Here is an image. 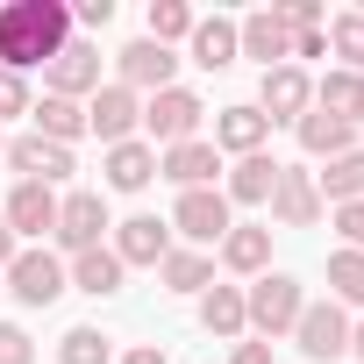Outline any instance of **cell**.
I'll list each match as a JSON object with an SVG mask.
<instances>
[{"label":"cell","instance_id":"cell-42","mask_svg":"<svg viewBox=\"0 0 364 364\" xmlns=\"http://www.w3.org/2000/svg\"><path fill=\"white\" fill-rule=\"evenodd\" d=\"M350 350H357V357H364V321H357V328H350Z\"/></svg>","mask_w":364,"mask_h":364},{"label":"cell","instance_id":"cell-28","mask_svg":"<svg viewBox=\"0 0 364 364\" xmlns=\"http://www.w3.org/2000/svg\"><path fill=\"white\" fill-rule=\"evenodd\" d=\"M314 107L336 114V122H357V114H364V79H357V72H328V79L314 86Z\"/></svg>","mask_w":364,"mask_h":364},{"label":"cell","instance_id":"cell-30","mask_svg":"<svg viewBox=\"0 0 364 364\" xmlns=\"http://www.w3.org/2000/svg\"><path fill=\"white\" fill-rule=\"evenodd\" d=\"M328 293H336V307H364V250L328 257Z\"/></svg>","mask_w":364,"mask_h":364},{"label":"cell","instance_id":"cell-2","mask_svg":"<svg viewBox=\"0 0 364 364\" xmlns=\"http://www.w3.org/2000/svg\"><path fill=\"white\" fill-rule=\"evenodd\" d=\"M300 307H307V293H300V279H286V272H264V279L243 293V314H250L257 336H293Z\"/></svg>","mask_w":364,"mask_h":364},{"label":"cell","instance_id":"cell-12","mask_svg":"<svg viewBox=\"0 0 364 364\" xmlns=\"http://www.w3.org/2000/svg\"><path fill=\"white\" fill-rule=\"evenodd\" d=\"M114 65H122V79H114V86H129V93H164V86H171V72H178V58H171L164 43H150V36H136L129 50H114Z\"/></svg>","mask_w":364,"mask_h":364},{"label":"cell","instance_id":"cell-10","mask_svg":"<svg viewBox=\"0 0 364 364\" xmlns=\"http://www.w3.org/2000/svg\"><path fill=\"white\" fill-rule=\"evenodd\" d=\"M107 229H114V222H107V200H100V193H72V200H58V229H50V236H58L72 257H79V250H100Z\"/></svg>","mask_w":364,"mask_h":364},{"label":"cell","instance_id":"cell-36","mask_svg":"<svg viewBox=\"0 0 364 364\" xmlns=\"http://www.w3.org/2000/svg\"><path fill=\"white\" fill-rule=\"evenodd\" d=\"M8 114H29V86L15 72H0V122H8Z\"/></svg>","mask_w":364,"mask_h":364},{"label":"cell","instance_id":"cell-15","mask_svg":"<svg viewBox=\"0 0 364 364\" xmlns=\"http://www.w3.org/2000/svg\"><path fill=\"white\" fill-rule=\"evenodd\" d=\"M43 72H50V93H58V100L100 93V50H93V43H65V50H58Z\"/></svg>","mask_w":364,"mask_h":364},{"label":"cell","instance_id":"cell-16","mask_svg":"<svg viewBox=\"0 0 364 364\" xmlns=\"http://www.w3.org/2000/svg\"><path fill=\"white\" fill-rule=\"evenodd\" d=\"M114 257H122V272L129 264H164V250H171V229L157 222V215H129L122 229H114V243H107Z\"/></svg>","mask_w":364,"mask_h":364},{"label":"cell","instance_id":"cell-41","mask_svg":"<svg viewBox=\"0 0 364 364\" xmlns=\"http://www.w3.org/2000/svg\"><path fill=\"white\" fill-rule=\"evenodd\" d=\"M15 250H22V243H15V229H8V215H0V272L15 264Z\"/></svg>","mask_w":364,"mask_h":364},{"label":"cell","instance_id":"cell-26","mask_svg":"<svg viewBox=\"0 0 364 364\" xmlns=\"http://www.w3.org/2000/svg\"><path fill=\"white\" fill-rule=\"evenodd\" d=\"M222 264H229V272H264V264H272V229H257V222L229 229V236H222Z\"/></svg>","mask_w":364,"mask_h":364},{"label":"cell","instance_id":"cell-21","mask_svg":"<svg viewBox=\"0 0 364 364\" xmlns=\"http://www.w3.org/2000/svg\"><path fill=\"white\" fill-rule=\"evenodd\" d=\"M186 43H193V65H200V72H229V65H236V22H229V15L193 22Z\"/></svg>","mask_w":364,"mask_h":364},{"label":"cell","instance_id":"cell-31","mask_svg":"<svg viewBox=\"0 0 364 364\" xmlns=\"http://www.w3.org/2000/svg\"><path fill=\"white\" fill-rule=\"evenodd\" d=\"M193 22H200V15L186 8V0H150V43L171 50L178 36H193Z\"/></svg>","mask_w":364,"mask_h":364},{"label":"cell","instance_id":"cell-6","mask_svg":"<svg viewBox=\"0 0 364 364\" xmlns=\"http://www.w3.org/2000/svg\"><path fill=\"white\" fill-rule=\"evenodd\" d=\"M307 107H314V79H307L300 65H272L264 86H257V114L279 129V122H300Z\"/></svg>","mask_w":364,"mask_h":364},{"label":"cell","instance_id":"cell-1","mask_svg":"<svg viewBox=\"0 0 364 364\" xmlns=\"http://www.w3.org/2000/svg\"><path fill=\"white\" fill-rule=\"evenodd\" d=\"M72 43V8L65 0H8L0 8V72H29V65H50L58 50Z\"/></svg>","mask_w":364,"mask_h":364},{"label":"cell","instance_id":"cell-25","mask_svg":"<svg viewBox=\"0 0 364 364\" xmlns=\"http://www.w3.org/2000/svg\"><path fill=\"white\" fill-rule=\"evenodd\" d=\"M314 193L321 200H364V150H343V157H328V171H314Z\"/></svg>","mask_w":364,"mask_h":364},{"label":"cell","instance_id":"cell-33","mask_svg":"<svg viewBox=\"0 0 364 364\" xmlns=\"http://www.w3.org/2000/svg\"><path fill=\"white\" fill-rule=\"evenodd\" d=\"M328 36H336V50L350 58V72L364 79V15H336V29H328Z\"/></svg>","mask_w":364,"mask_h":364},{"label":"cell","instance_id":"cell-32","mask_svg":"<svg viewBox=\"0 0 364 364\" xmlns=\"http://www.w3.org/2000/svg\"><path fill=\"white\" fill-rule=\"evenodd\" d=\"M58 364H107V336H100V328H65Z\"/></svg>","mask_w":364,"mask_h":364},{"label":"cell","instance_id":"cell-17","mask_svg":"<svg viewBox=\"0 0 364 364\" xmlns=\"http://www.w3.org/2000/svg\"><path fill=\"white\" fill-rule=\"evenodd\" d=\"M0 215H8V229H15V236H50V229H58V193H50V186H29V178H22Z\"/></svg>","mask_w":364,"mask_h":364},{"label":"cell","instance_id":"cell-27","mask_svg":"<svg viewBox=\"0 0 364 364\" xmlns=\"http://www.w3.org/2000/svg\"><path fill=\"white\" fill-rule=\"evenodd\" d=\"M200 328H208V336H243V328H250L243 293H236V286H208V293H200Z\"/></svg>","mask_w":364,"mask_h":364},{"label":"cell","instance_id":"cell-40","mask_svg":"<svg viewBox=\"0 0 364 364\" xmlns=\"http://www.w3.org/2000/svg\"><path fill=\"white\" fill-rule=\"evenodd\" d=\"M122 364H171V357H164V350H157V343H136V350H129V357H122Z\"/></svg>","mask_w":364,"mask_h":364},{"label":"cell","instance_id":"cell-39","mask_svg":"<svg viewBox=\"0 0 364 364\" xmlns=\"http://www.w3.org/2000/svg\"><path fill=\"white\" fill-rule=\"evenodd\" d=\"M229 364H272V343H236V357Z\"/></svg>","mask_w":364,"mask_h":364},{"label":"cell","instance_id":"cell-19","mask_svg":"<svg viewBox=\"0 0 364 364\" xmlns=\"http://www.w3.org/2000/svg\"><path fill=\"white\" fill-rule=\"evenodd\" d=\"M150 178H157V150H150L143 136H136V143H114V150H107V186H114V193H143Z\"/></svg>","mask_w":364,"mask_h":364},{"label":"cell","instance_id":"cell-37","mask_svg":"<svg viewBox=\"0 0 364 364\" xmlns=\"http://www.w3.org/2000/svg\"><path fill=\"white\" fill-rule=\"evenodd\" d=\"M72 22H86V29H107V22H114V0H79V8H72Z\"/></svg>","mask_w":364,"mask_h":364},{"label":"cell","instance_id":"cell-20","mask_svg":"<svg viewBox=\"0 0 364 364\" xmlns=\"http://www.w3.org/2000/svg\"><path fill=\"white\" fill-rule=\"evenodd\" d=\"M272 178H279V164H272L264 150H257V157H236L222 200H229V208H236V200H243V208H264V200H272Z\"/></svg>","mask_w":364,"mask_h":364},{"label":"cell","instance_id":"cell-3","mask_svg":"<svg viewBox=\"0 0 364 364\" xmlns=\"http://www.w3.org/2000/svg\"><path fill=\"white\" fill-rule=\"evenodd\" d=\"M200 93H186V86H164V93H150V107H143V129H150V143H193L200 136Z\"/></svg>","mask_w":364,"mask_h":364},{"label":"cell","instance_id":"cell-35","mask_svg":"<svg viewBox=\"0 0 364 364\" xmlns=\"http://www.w3.org/2000/svg\"><path fill=\"white\" fill-rule=\"evenodd\" d=\"M0 364H36V343H29L15 321H0Z\"/></svg>","mask_w":364,"mask_h":364},{"label":"cell","instance_id":"cell-11","mask_svg":"<svg viewBox=\"0 0 364 364\" xmlns=\"http://www.w3.org/2000/svg\"><path fill=\"white\" fill-rule=\"evenodd\" d=\"M236 58H257L264 72H272V65H293V29H286L272 8H257V15L236 22Z\"/></svg>","mask_w":364,"mask_h":364},{"label":"cell","instance_id":"cell-9","mask_svg":"<svg viewBox=\"0 0 364 364\" xmlns=\"http://www.w3.org/2000/svg\"><path fill=\"white\" fill-rule=\"evenodd\" d=\"M171 229L186 236V243H222L236 222H229V200H222V186H200V193H178V208H171Z\"/></svg>","mask_w":364,"mask_h":364},{"label":"cell","instance_id":"cell-22","mask_svg":"<svg viewBox=\"0 0 364 364\" xmlns=\"http://www.w3.org/2000/svg\"><path fill=\"white\" fill-rule=\"evenodd\" d=\"M29 114H36V136H43V143H65V150H72V143L86 136V107H79V100H58V93H43Z\"/></svg>","mask_w":364,"mask_h":364},{"label":"cell","instance_id":"cell-8","mask_svg":"<svg viewBox=\"0 0 364 364\" xmlns=\"http://www.w3.org/2000/svg\"><path fill=\"white\" fill-rule=\"evenodd\" d=\"M272 222H279V229H314V222H321L314 171H300V164H279V178H272Z\"/></svg>","mask_w":364,"mask_h":364},{"label":"cell","instance_id":"cell-4","mask_svg":"<svg viewBox=\"0 0 364 364\" xmlns=\"http://www.w3.org/2000/svg\"><path fill=\"white\" fill-rule=\"evenodd\" d=\"M293 343H300V357H314V364H336V357H350V314H343L336 300H321V307H300V321H293Z\"/></svg>","mask_w":364,"mask_h":364},{"label":"cell","instance_id":"cell-23","mask_svg":"<svg viewBox=\"0 0 364 364\" xmlns=\"http://www.w3.org/2000/svg\"><path fill=\"white\" fill-rule=\"evenodd\" d=\"M79 293H93V300H107V293H122V257L100 243V250H79L72 257V272H65Z\"/></svg>","mask_w":364,"mask_h":364},{"label":"cell","instance_id":"cell-13","mask_svg":"<svg viewBox=\"0 0 364 364\" xmlns=\"http://www.w3.org/2000/svg\"><path fill=\"white\" fill-rule=\"evenodd\" d=\"M215 171H222V150L215 143H171L164 157H157V178H171L178 193H200V186H215Z\"/></svg>","mask_w":364,"mask_h":364},{"label":"cell","instance_id":"cell-7","mask_svg":"<svg viewBox=\"0 0 364 364\" xmlns=\"http://www.w3.org/2000/svg\"><path fill=\"white\" fill-rule=\"evenodd\" d=\"M65 286H72V279H65V264H58L50 250H15V264H8V293H15L22 307H50Z\"/></svg>","mask_w":364,"mask_h":364},{"label":"cell","instance_id":"cell-29","mask_svg":"<svg viewBox=\"0 0 364 364\" xmlns=\"http://www.w3.org/2000/svg\"><path fill=\"white\" fill-rule=\"evenodd\" d=\"M164 286L171 293H208L215 286V257H200V250H164Z\"/></svg>","mask_w":364,"mask_h":364},{"label":"cell","instance_id":"cell-24","mask_svg":"<svg viewBox=\"0 0 364 364\" xmlns=\"http://www.w3.org/2000/svg\"><path fill=\"white\" fill-rule=\"evenodd\" d=\"M293 129H300V150H307V157H343V150H357V143H350V122H336V114H321V107H307Z\"/></svg>","mask_w":364,"mask_h":364},{"label":"cell","instance_id":"cell-38","mask_svg":"<svg viewBox=\"0 0 364 364\" xmlns=\"http://www.w3.org/2000/svg\"><path fill=\"white\" fill-rule=\"evenodd\" d=\"M321 50H328L321 29H293V58H321Z\"/></svg>","mask_w":364,"mask_h":364},{"label":"cell","instance_id":"cell-18","mask_svg":"<svg viewBox=\"0 0 364 364\" xmlns=\"http://www.w3.org/2000/svg\"><path fill=\"white\" fill-rule=\"evenodd\" d=\"M264 136H272V122H264L257 107H222V114H215V150L257 157V150H264Z\"/></svg>","mask_w":364,"mask_h":364},{"label":"cell","instance_id":"cell-5","mask_svg":"<svg viewBox=\"0 0 364 364\" xmlns=\"http://www.w3.org/2000/svg\"><path fill=\"white\" fill-rule=\"evenodd\" d=\"M86 129H93L107 150H114V143H136V129H143V100H136L129 86H114V79H107V86L86 100Z\"/></svg>","mask_w":364,"mask_h":364},{"label":"cell","instance_id":"cell-14","mask_svg":"<svg viewBox=\"0 0 364 364\" xmlns=\"http://www.w3.org/2000/svg\"><path fill=\"white\" fill-rule=\"evenodd\" d=\"M8 164L29 178V186H58V178H72V171H79V164H72V150H65V143H43V136L8 143Z\"/></svg>","mask_w":364,"mask_h":364},{"label":"cell","instance_id":"cell-34","mask_svg":"<svg viewBox=\"0 0 364 364\" xmlns=\"http://www.w3.org/2000/svg\"><path fill=\"white\" fill-rule=\"evenodd\" d=\"M336 236H343V250H364V200L336 208Z\"/></svg>","mask_w":364,"mask_h":364}]
</instances>
